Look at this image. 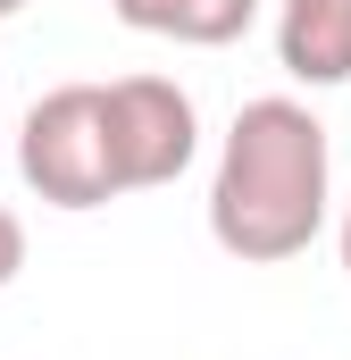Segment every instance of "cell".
Listing matches in <instances>:
<instances>
[{
	"mask_svg": "<svg viewBox=\"0 0 351 360\" xmlns=\"http://www.w3.org/2000/svg\"><path fill=\"white\" fill-rule=\"evenodd\" d=\"M326 201H335V143L318 109L293 92L243 101L209 176V243L243 269L301 260L326 235Z\"/></svg>",
	"mask_w": 351,
	"mask_h": 360,
	"instance_id": "obj_1",
	"label": "cell"
},
{
	"mask_svg": "<svg viewBox=\"0 0 351 360\" xmlns=\"http://www.w3.org/2000/svg\"><path fill=\"white\" fill-rule=\"evenodd\" d=\"M17 176L34 184L51 210H109L117 176V143H109V84H51L25 126H17Z\"/></svg>",
	"mask_w": 351,
	"mask_h": 360,
	"instance_id": "obj_2",
	"label": "cell"
},
{
	"mask_svg": "<svg viewBox=\"0 0 351 360\" xmlns=\"http://www.w3.org/2000/svg\"><path fill=\"white\" fill-rule=\"evenodd\" d=\"M109 143H117V176L126 193L176 184L201 151V109L176 76H117L109 84Z\"/></svg>",
	"mask_w": 351,
	"mask_h": 360,
	"instance_id": "obj_3",
	"label": "cell"
},
{
	"mask_svg": "<svg viewBox=\"0 0 351 360\" xmlns=\"http://www.w3.org/2000/svg\"><path fill=\"white\" fill-rule=\"evenodd\" d=\"M276 59L293 84H351V0H276Z\"/></svg>",
	"mask_w": 351,
	"mask_h": 360,
	"instance_id": "obj_4",
	"label": "cell"
},
{
	"mask_svg": "<svg viewBox=\"0 0 351 360\" xmlns=\"http://www.w3.org/2000/svg\"><path fill=\"white\" fill-rule=\"evenodd\" d=\"M117 25L151 34V42H184V51H226L251 34L260 0H109Z\"/></svg>",
	"mask_w": 351,
	"mask_h": 360,
	"instance_id": "obj_5",
	"label": "cell"
},
{
	"mask_svg": "<svg viewBox=\"0 0 351 360\" xmlns=\"http://www.w3.org/2000/svg\"><path fill=\"white\" fill-rule=\"evenodd\" d=\"M17 269H25V218L0 201V285H17Z\"/></svg>",
	"mask_w": 351,
	"mask_h": 360,
	"instance_id": "obj_6",
	"label": "cell"
},
{
	"mask_svg": "<svg viewBox=\"0 0 351 360\" xmlns=\"http://www.w3.org/2000/svg\"><path fill=\"white\" fill-rule=\"evenodd\" d=\"M335 243H343V269H351V201H343V226H335Z\"/></svg>",
	"mask_w": 351,
	"mask_h": 360,
	"instance_id": "obj_7",
	"label": "cell"
},
{
	"mask_svg": "<svg viewBox=\"0 0 351 360\" xmlns=\"http://www.w3.org/2000/svg\"><path fill=\"white\" fill-rule=\"evenodd\" d=\"M17 8H25V0H0V25H8V17H17Z\"/></svg>",
	"mask_w": 351,
	"mask_h": 360,
	"instance_id": "obj_8",
	"label": "cell"
}]
</instances>
